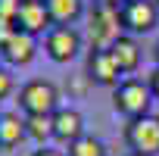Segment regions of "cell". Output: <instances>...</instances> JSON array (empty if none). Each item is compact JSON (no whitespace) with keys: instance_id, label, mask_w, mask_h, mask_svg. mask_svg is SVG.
I'll use <instances>...</instances> for the list:
<instances>
[{"instance_id":"12","label":"cell","mask_w":159,"mask_h":156,"mask_svg":"<svg viewBox=\"0 0 159 156\" xmlns=\"http://www.w3.org/2000/svg\"><path fill=\"white\" fill-rule=\"evenodd\" d=\"M28 137L25 131V119L19 112H3L0 116V147H16Z\"/></svg>"},{"instance_id":"20","label":"cell","mask_w":159,"mask_h":156,"mask_svg":"<svg viewBox=\"0 0 159 156\" xmlns=\"http://www.w3.org/2000/svg\"><path fill=\"white\" fill-rule=\"evenodd\" d=\"M128 3V0H97V7H122Z\"/></svg>"},{"instance_id":"11","label":"cell","mask_w":159,"mask_h":156,"mask_svg":"<svg viewBox=\"0 0 159 156\" xmlns=\"http://www.w3.org/2000/svg\"><path fill=\"white\" fill-rule=\"evenodd\" d=\"M109 53H112L116 66L122 69V75H125V72H134V69L140 66V47H137V41H134L131 34H122V38L109 47Z\"/></svg>"},{"instance_id":"1","label":"cell","mask_w":159,"mask_h":156,"mask_svg":"<svg viewBox=\"0 0 159 156\" xmlns=\"http://www.w3.org/2000/svg\"><path fill=\"white\" fill-rule=\"evenodd\" d=\"M19 106L25 109V116H53L59 109V91L47 78H31L19 91Z\"/></svg>"},{"instance_id":"2","label":"cell","mask_w":159,"mask_h":156,"mask_svg":"<svg viewBox=\"0 0 159 156\" xmlns=\"http://www.w3.org/2000/svg\"><path fill=\"white\" fill-rule=\"evenodd\" d=\"M150 100H153L150 85L137 81V78H125V81L112 91V106H116L122 116H128V119L147 116V112H150Z\"/></svg>"},{"instance_id":"7","label":"cell","mask_w":159,"mask_h":156,"mask_svg":"<svg viewBox=\"0 0 159 156\" xmlns=\"http://www.w3.org/2000/svg\"><path fill=\"white\" fill-rule=\"evenodd\" d=\"M16 28L25 31V34H34V38L53 28V19L44 7V0H22L19 13H16Z\"/></svg>"},{"instance_id":"13","label":"cell","mask_w":159,"mask_h":156,"mask_svg":"<svg viewBox=\"0 0 159 156\" xmlns=\"http://www.w3.org/2000/svg\"><path fill=\"white\" fill-rule=\"evenodd\" d=\"M44 7H47L53 25H72L78 16H81V10H84L81 0H44Z\"/></svg>"},{"instance_id":"24","label":"cell","mask_w":159,"mask_h":156,"mask_svg":"<svg viewBox=\"0 0 159 156\" xmlns=\"http://www.w3.org/2000/svg\"><path fill=\"white\" fill-rule=\"evenodd\" d=\"M0 116H3V112H0Z\"/></svg>"},{"instance_id":"14","label":"cell","mask_w":159,"mask_h":156,"mask_svg":"<svg viewBox=\"0 0 159 156\" xmlns=\"http://www.w3.org/2000/svg\"><path fill=\"white\" fill-rule=\"evenodd\" d=\"M25 131L31 140L47 144L53 137V116H25Z\"/></svg>"},{"instance_id":"19","label":"cell","mask_w":159,"mask_h":156,"mask_svg":"<svg viewBox=\"0 0 159 156\" xmlns=\"http://www.w3.org/2000/svg\"><path fill=\"white\" fill-rule=\"evenodd\" d=\"M31 156H62L59 150H50V147H41V150H34Z\"/></svg>"},{"instance_id":"17","label":"cell","mask_w":159,"mask_h":156,"mask_svg":"<svg viewBox=\"0 0 159 156\" xmlns=\"http://www.w3.org/2000/svg\"><path fill=\"white\" fill-rule=\"evenodd\" d=\"M10 94H13V75L7 69H0V100L10 97Z\"/></svg>"},{"instance_id":"9","label":"cell","mask_w":159,"mask_h":156,"mask_svg":"<svg viewBox=\"0 0 159 156\" xmlns=\"http://www.w3.org/2000/svg\"><path fill=\"white\" fill-rule=\"evenodd\" d=\"M84 137V116L78 109H56L53 112V140L72 147Z\"/></svg>"},{"instance_id":"3","label":"cell","mask_w":159,"mask_h":156,"mask_svg":"<svg viewBox=\"0 0 159 156\" xmlns=\"http://www.w3.org/2000/svg\"><path fill=\"white\" fill-rule=\"evenodd\" d=\"M125 140L131 147V153L137 156H156L159 153V116L147 112L128 122L125 128Z\"/></svg>"},{"instance_id":"23","label":"cell","mask_w":159,"mask_h":156,"mask_svg":"<svg viewBox=\"0 0 159 156\" xmlns=\"http://www.w3.org/2000/svg\"><path fill=\"white\" fill-rule=\"evenodd\" d=\"M156 7H159V0H156Z\"/></svg>"},{"instance_id":"4","label":"cell","mask_w":159,"mask_h":156,"mask_svg":"<svg viewBox=\"0 0 159 156\" xmlns=\"http://www.w3.org/2000/svg\"><path fill=\"white\" fill-rule=\"evenodd\" d=\"M122 13H119V7H94V13H91V41H94V47H112L122 34Z\"/></svg>"},{"instance_id":"5","label":"cell","mask_w":159,"mask_h":156,"mask_svg":"<svg viewBox=\"0 0 159 156\" xmlns=\"http://www.w3.org/2000/svg\"><path fill=\"white\" fill-rule=\"evenodd\" d=\"M122 13V28L131 31V34H147L156 28V19H159V7L156 0H128V3L119 7Z\"/></svg>"},{"instance_id":"15","label":"cell","mask_w":159,"mask_h":156,"mask_svg":"<svg viewBox=\"0 0 159 156\" xmlns=\"http://www.w3.org/2000/svg\"><path fill=\"white\" fill-rule=\"evenodd\" d=\"M69 156H106V147L103 140H97L94 134H84L81 140H75L69 147Z\"/></svg>"},{"instance_id":"21","label":"cell","mask_w":159,"mask_h":156,"mask_svg":"<svg viewBox=\"0 0 159 156\" xmlns=\"http://www.w3.org/2000/svg\"><path fill=\"white\" fill-rule=\"evenodd\" d=\"M153 53H156V62H159V44H156V50H153Z\"/></svg>"},{"instance_id":"22","label":"cell","mask_w":159,"mask_h":156,"mask_svg":"<svg viewBox=\"0 0 159 156\" xmlns=\"http://www.w3.org/2000/svg\"><path fill=\"white\" fill-rule=\"evenodd\" d=\"M128 156H137V153H128Z\"/></svg>"},{"instance_id":"18","label":"cell","mask_w":159,"mask_h":156,"mask_svg":"<svg viewBox=\"0 0 159 156\" xmlns=\"http://www.w3.org/2000/svg\"><path fill=\"white\" fill-rule=\"evenodd\" d=\"M147 85H150V91H153V97L159 100V66H156V72L150 75V81H147Z\"/></svg>"},{"instance_id":"25","label":"cell","mask_w":159,"mask_h":156,"mask_svg":"<svg viewBox=\"0 0 159 156\" xmlns=\"http://www.w3.org/2000/svg\"><path fill=\"white\" fill-rule=\"evenodd\" d=\"M0 59H3V56H0Z\"/></svg>"},{"instance_id":"16","label":"cell","mask_w":159,"mask_h":156,"mask_svg":"<svg viewBox=\"0 0 159 156\" xmlns=\"http://www.w3.org/2000/svg\"><path fill=\"white\" fill-rule=\"evenodd\" d=\"M19 3L22 0H0V22H16Z\"/></svg>"},{"instance_id":"6","label":"cell","mask_w":159,"mask_h":156,"mask_svg":"<svg viewBox=\"0 0 159 156\" xmlns=\"http://www.w3.org/2000/svg\"><path fill=\"white\" fill-rule=\"evenodd\" d=\"M44 50L53 62H69L78 56L81 50V34H78L72 25H53L44 38Z\"/></svg>"},{"instance_id":"10","label":"cell","mask_w":159,"mask_h":156,"mask_svg":"<svg viewBox=\"0 0 159 156\" xmlns=\"http://www.w3.org/2000/svg\"><path fill=\"white\" fill-rule=\"evenodd\" d=\"M34 53H38V41H34V34H25V31H19L16 28V34L0 47V56H3L10 66H28L31 59H34Z\"/></svg>"},{"instance_id":"8","label":"cell","mask_w":159,"mask_h":156,"mask_svg":"<svg viewBox=\"0 0 159 156\" xmlns=\"http://www.w3.org/2000/svg\"><path fill=\"white\" fill-rule=\"evenodd\" d=\"M119 75H122V69L116 66L112 53L106 47H94L91 56H88V78L97 81V85H103V88H119L122 85Z\"/></svg>"}]
</instances>
